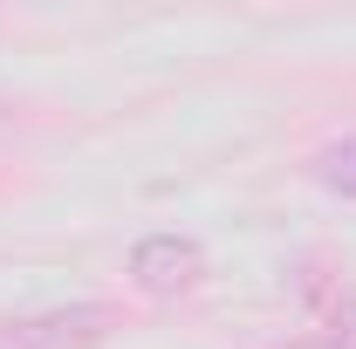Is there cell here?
I'll return each mask as SVG.
<instances>
[{
  "mask_svg": "<svg viewBox=\"0 0 356 349\" xmlns=\"http://www.w3.org/2000/svg\"><path fill=\"white\" fill-rule=\"evenodd\" d=\"M131 281H137V295H158V302L192 295L206 281V247L192 233H144L131 247Z\"/></svg>",
  "mask_w": 356,
  "mask_h": 349,
  "instance_id": "1",
  "label": "cell"
},
{
  "mask_svg": "<svg viewBox=\"0 0 356 349\" xmlns=\"http://www.w3.org/2000/svg\"><path fill=\"white\" fill-rule=\"evenodd\" d=\"M110 329V308L76 302V308H42L0 329V349H96Z\"/></svg>",
  "mask_w": 356,
  "mask_h": 349,
  "instance_id": "2",
  "label": "cell"
},
{
  "mask_svg": "<svg viewBox=\"0 0 356 349\" xmlns=\"http://www.w3.org/2000/svg\"><path fill=\"white\" fill-rule=\"evenodd\" d=\"M315 185H329V192L356 199V137H336V144L315 151Z\"/></svg>",
  "mask_w": 356,
  "mask_h": 349,
  "instance_id": "3",
  "label": "cell"
},
{
  "mask_svg": "<svg viewBox=\"0 0 356 349\" xmlns=\"http://www.w3.org/2000/svg\"><path fill=\"white\" fill-rule=\"evenodd\" d=\"M329 322H336V329H343V336L356 343V288H350V295H343L336 308H329Z\"/></svg>",
  "mask_w": 356,
  "mask_h": 349,
  "instance_id": "4",
  "label": "cell"
},
{
  "mask_svg": "<svg viewBox=\"0 0 356 349\" xmlns=\"http://www.w3.org/2000/svg\"><path fill=\"white\" fill-rule=\"evenodd\" d=\"M288 349H356L350 336H309V343H288Z\"/></svg>",
  "mask_w": 356,
  "mask_h": 349,
  "instance_id": "5",
  "label": "cell"
}]
</instances>
